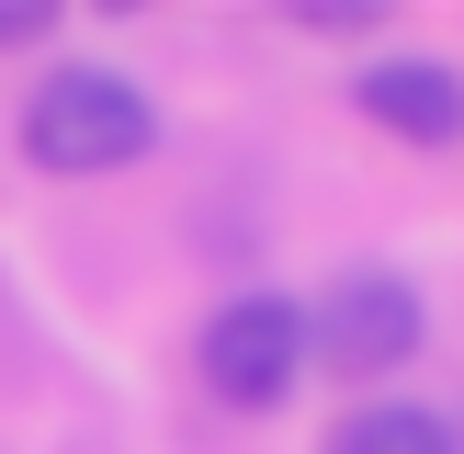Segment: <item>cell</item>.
I'll return each instance as SVG.
<instances>
[{
    "label": "cell",
    "instance_id": "4",
    "mask_svg": "<svg viewBox=\"0 0 464 454\" xmlns=\"http://www.w3.org/2000/svg\"><path fill=\"white\" fill-rule=\"evenodd\" d=\"M352 103H362V125L408 136V148H464V68H453V57L385 45V57L352 68Z\"/></svg>",
    "mask_w": 464,
    "mask_h": 454
},
{
    "label": "cell",
    "instance_id": "5",
    "mask_svg": "<svg viewBox=\"0 0 464 454\" xmlns=\"http://www.w3.org/2000/svg\"><path fill=\"white\" fill-rule=\"evenodd\" d=\"M317 454H453V420L397 409V398H362L352 420H329V443H317Z\"/></svg>",
    "mask_w": 464,
    "mask_h": 454
},
{
    "label": "cell",
    "instance_id": "7",
    "mask_svg": "<svg viewBox=\"0 0 464 454\" xmlns=\"http://www.w3.org/2000/svg\"><path fill=\"white\" fill-rule=\"evenodd\" d=\"M0 45H45V12H23V0H0Z\"/></svg>",
    "mask_w": 464,
    "mask_h": 454
},
{
    "label": "cell",
    "instance_id": "6",
    "mask_svg": "<svg viewBox=\"0 0 464 454\" xmlns=\"http://www.w3.org/2000/svg\"><path fill=\"white\" fill-rule=\"evenodd\" d=\"M295 23H306V35H362V23H374V12H362V0H306V12H295Z\"/></svg>",
    "mask_w": 464,
    "mask_h": 454
},
{
    "label": "cell",
    "instance_id": "1",
    "mask_svg": "<svg viewBox=\"0 0 464 454\" xmlns=\"http://www.w3.org/2000/svg\"><path fill=\"white\" fill-rule=\"evenodd\" d=\"M12 136H23V159H34V171L102 182V171H136V159L159 148V103L125 80V68H102V57H57L34 91H23Z\"/></svg>",
    "mask_w": 464,
    "mask_h": 454
},
{
    "label": "cell",
    "instance_id": "3",
    "mask_svg": "<svg viewBox=\"0 0 464 454\" xmlns=\"http://www.w3.org/2000/svg\"><path fill=\"white\" fill-rule=\"evenodd\" d=\"M306 375V307L295 295H238L204 318V386L227 409H284Z\"/></svg>",
    "mask_w": 464,
    "mask_h": 454
},
{
    "label": "cell",
    "instance_id": "2",
    "mask_svg": "<svg viewBox=\"0 0 464 454\" xmlns=\"http://www.w3.org/2000/svg\"><path fill=\"white\" fill-rule=\"evenodd\" d=\"M420 330H430V307H420L408 272H340V284L306 307V363L374 386V375H397V363L420 352Z\"/></svg>",
    "mask_w": 464,
    "mask_h": 454
}]
</instances>
